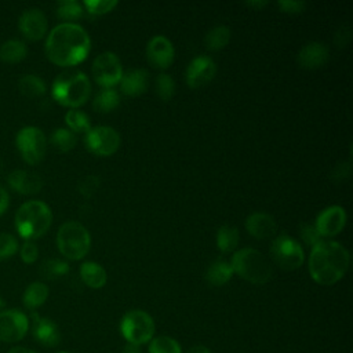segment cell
I'll return each instance as SVG.
<instances>
[{
    "instance_id": "24",
    "label": "cell",
    "mask_w": 353,
    "mask_h": 353,
    "mask_svg": "<svg viewBox=\"0 0 353 353\" xmlns=\"http://www.w3.org/2000/svg\"><path fill=\"white\" fill-rule=\"evenodd\" d=\"M28 55L26 44L19 39H10L0 46V59L4 63H18Z\"/></svg>"
},
{
    "instance_id": "15",
    "label": "cell",
    "mask_w": 353,
    "mask_h": 353,
    "mask_svg": "<svg viewBox=\"0 0 353 353\" xmlns=\"http://www.w3.org/2000/svg\"><path fill=\"white\" fill-rule=\"evenodd\" d=\"M146 58L153 68L167 69L175 58L172 43L164 36H154L146 46Z\"/></svg>"
},
{
    "instance_id": "2",
    "label": "cell",
    "mask_w": 353,
    "mask_h": 353,
    "mask_svg": "<svg viewBox=\"0 0 353 353\" xmlns=\"http://www.w3.org/2000/svg\"><path fill=\"white\" fill-rule=\"evenodd\" d=\"M349 262V252L342 244L338 241L323 240L312 247L309 255V273L317 284L332 285L345 276Z\"/></svg>"
},
{
    "instance_id": "49",
    "label": "cell",
    "mask_w": 353,
    "mask_h": 353,
    "mask_svg": "<svg viewBox=\"0 0 353 353\" xmlns=\"http://www.w3.org/2000/svg\"><path fill=\"white\" fill-rule=\"evenodd\" d=\"M3 306V299H1V295H0V307Z\"/></svg>"
},
{
    "instance_id": "16",
    "label": "cell",
    "mask_w": 353,
    "mask_h": 353,
    "mask_svg": "<svg viewBox=\"0 0 353 353\" xmlns=\"http://www.w3.org/2000/svg\"><path fill=\"white\" fill-rule=\"evenodd\" d=\"M216 74L215 62L205 55L192 59L186 69V83L190 88H200L208 84Z\"/></svg>"
},
{
    "instance_id": "4",
    "label": "cell",
    "mask_w": 353,
    "mask_h": 353,
    "mask_svg": "<svg viewBox=\"0 0 353 353\" xmlns=\"http://www.w3.org/2000/svg\"><path fill=\"white\" fill-rule=\"evenodd\" d=\"M51 222V208L40 200H29L23 203L15 214V229L25 241H32L46 234Z\"/></svg>"
},
{
    "instance_id": "36",
    "label": "cell",
    "mask_w": 353,
    "mask_h": 353,
    "mask_svg": "<svg viewBox=\"0 0 353 353\" xmlns=\"http://www.w3.org/2000/svg\"><path fill=\"white\" fill-rule=\"evenodd\" d=\"M18 250L19 244L15 236L11 233H0V261L11 258Z\"/></svg>"
},
{
    "instance_id": "38",
    "label": "cell",
    "mask_w": 353,
    "mask_h": 353,
    "mask_svg": "<svg viewBox=\"0 0 353 353\" xmlns=\"http://www.w3.org/2000/svg\"><path fill=\"white\" fill-rule=\"evenodd\" d=\"M99 185L101 181L97 175H87L80 179V182L77 183V189L84 197H91L98 190Z\"/></svg>"
},
{
    "instance_id": "5",
    "label": "cell",
    "mask_w": 353,
    "mask_h": 353,
    "mask_svg": "<svg viewBox=\"0 0 353 353\" xmlns=\"http://www.w3.org/2000/svg\"><path fill=\"white\" fill-rule=\"evenodd\" d=\"M230 266L233 273L252 284H265L272 279L273 269L268 258L255 248H243L233 254Z\"/></svg>"
},
{
    "instance_id": "17",
    "label": "cell",
    "mask_w": 353,
    "mask_h": 353,
    "mask_svg": "<svg viewBox=\"0 0 353 353\" xmlns=\"http://www.w3.org/2000/svg\"><path fill=\"white\" fill-rule=\"evenodd\" d=\"M30 320H32V334L36 342L47 347L59 345L61 331L51 319L41 317L33 312L30 316Z\"/></svg>"
},
{
    "instance_id": "12",
    "label": "cell",
    "mask_w": 353,
    "mask_h": 353,
    "mask_svg": "<svg viewBox=\"0 0 353 353\" xmlns=\"http://www.w3.org/2000/svg\"><path fill=\"white\" fill-rule=\"evenodd\" d=\"M30 327L29 317L18 309L0 312V342L15 343L23 339Z\"/></svg>"
},
{
    "instance_id": "22",
    "label": "cell",
    "mask_w": 353,
    "mask_h": 353,
    "mask_svg": "<svg viewBox=\"0 0 353 353\" xmlns=\"http://www.w3.org/2000/svg\"><path fill=\"white\" fill-rule=\"evenodd\" d=\"M80 277L85 285L98 290L102 288L108 281L106 270L97 262H84L80 266Z\"/></svg>"
},
{
    "instance_id": "43",
    "label": "cell",
    "mask_w": 353,
    "mask_h": 353,
    "mask_svg": "<svg viewBox=\"0 0 353 353\" xmlns=\"http://www.w3.org/2000/svg\"><path fill=\"white\" fill-rule=\"evenodd\" d=\"M188 353H211V352H210L208 347H205V346H203V345H194V346H192V347L188 350Z\"/></svg>"
},
{
    "instance_id": "45",
    "label": "cell",
    "mask_w": 353,
    "mask_h": 353,
    "mask_svg": "<svg viewBox=\"0 0 353 353\" xmlns=\"http://www.w3.org/2000/svg\"><path fill=\"white\" fill-rule=\"evenodd\" d=\"M121 353H142V352H141L139 346H135V345H130V343H128V345L123 349Z\"/></svg>"
},
{
    "instance_id": "40",
    "label": "cell",
    "mask_w": 353,
    "mask_h": 353,
    "mask_svg": "<svg viewBox=\"0 0 353 353\" xmlns=\"http://www.w3.org/2000/svg\"><path fill=\"white\" fill-rule=\"evenodd\" d=\"M19 255L25 263H34L39 258V248L33 241H25L19 248Z\"/></svg>"
},
{
    "instance_id": "19",
    "label": "cell",
    "mask_w": 353,
    "mask_h": 353,
    "mask_svg": "<svg viewBox=\"0 0 353 353\" xmlns=\"http://www.w3.org/2000/svg\"><path fill=\"white\" fill-rule=\"evenodd\" d=\"M328 58H330L328 48L323 43L313 41V43H307L301 48V51L298 52L296 61L301 68L313 70L325 65Z\"/></svg>"
},
{
    "instance_id": "25",
    "label": "cell",
    "mask_w": 353,
    "mask_h": 353,
    "mask_svg": "<svg viewBox=\"0 0 353 353\" xmlns=\"http://www.w3.org/2000/svg\"><path fill=\"white\" fill-rule=\"evenodd\" d=\"M232 274H233V269L230 263H228L226 261L218 259L208 266L205 272V279L211 285L221 287L232 279Z\"/></svg>"
},
{
    "instance_id": "8",
    "label": "cell",
    "mask_w": 353,
    "mask_h": 353,
    "mask_svg": "<svg viewBox=\"0 0 353 353\" xmlns=\"http://www.w3.org/2000/svg\"><path fill=\"white\" fill-rule=\"evenodd\" d=\"M15 146L25 163L34 165L40 163L47 152V138L44 132L33 125L23 127L15 137Z\"/></svg>"
},
{
    "instance_id": "30",
    "label": "cell",
    "mask_w": 353,
    "mask_h": 353,
    "mask_svg": "<svg viewBox=\"0 0 353 353\" xmlns=\"http://www.w3.org/2000/svg\"><path fill=\"white\" fill-rule=\"evenodd\" d=\"M50 142L58 152L65 153L72 150L76 146L77 138H76V134L72 132L69 128H57L51 134Z\"/></svg>"
},
{
    "instance_id": "13",
    "label": "cell",
    "mask_w": 353,
    "mask_h": 353,
    "mask_svg": "<svg viewBox=\"0 0 353 353\" xmlns=\"http://www.w3.org/2000/svg\"><path fill=\"white\" fill-rule=\"evenodd\" d=\"M346 212L341 205H330L317 215L314 228L323 239L332 237L342 232L346 225Z\"/></svg>"
},
{
    "instance_id": "11",
    "label": "cell",
    "mask_w": 353,
    "mask_h": 353,
    "mask_svg": "<svg viewBox=\"0 0 353 353\" xmlns=\"http://www.w3.org/2000/svg\"><path fill=\"white\" fill-rule=\"evenodd\" d=\"M92 76L97 84L105 88H112L119 84L123 76V68L119 57L110 51L99 54L92 62Z\"/></svg>"
},
{
    "instance_id": "34",
    "label": "cell",
    "mask_w": 353,
    "mask_h": 353,
    "mask_svg": "<svg viewBox=\"0 0 353 353\" xmlns=\"http://www.w3.org/2000/svg\"><path fill=\"white\" fill-rule=\"evenodd\" d=\"M149 353H182L179 342L167 335L152 338L149 345Z\"/></svg>"
},
{
    "instance_id": "31",
    "label": "cell",
    "mask_w": 353,
    "mask_h": 353,
    "mask_svg": "<svg viewBox=\"0 0 353 353\" xmlns=\"http://www.w3.org/2000/svg\"><path fill=\"white\" fill-rule=\"evenodd\" d=\"M57 15L65 23H73L83 17V6L74 0L59 1L57 6Z\"/></svg>"
},
{
    "instance_id": "48",
    "label": "cell",
    "mask_w": 353,
    "mask_h": 353,
    "mask_svg": "<svg viewBox=\"0 0 353 353\" xmlns=\"http://www.w3.org/2000/svg\"><path fill=\"white\" fill-rule=\"evenodd\" d=\"M57 353H70V352H66V350H61V352H57Z\"/></svg>"
},
{
    "instance_id": "9",
    "label": "cell",
    "mask_w": 353,
    "mask_h": 353,
    "mask_svg": "<svg viewBox=\"0 0 353 353\" xmlns=\"http://www.w3.org/2000/svg\"><path fill=\"white\" fill-rule=\"evenodd\" d=\"M270 255L273 262L283 270H295L301 268L305 261L301 244L287 234H280L273 240Z\"/></svg>"
},
{
    "instance_id": "26",
    "label": "cell",
    "mask_w": 353,
    "mask_h": 353,
    "mask_svg": "<svg viewBox=\"0 0 353 353\" xmlns=\"http://www.w3.org/2000/svg\"><path fill=\"white\" fill-rule=\"evenodd\" d=\"M18 90L28 98H39L46 94V83L37 74H23L18 80Z\"/></svg>"
},
{
    "instance_id": "1",
    "label": "cell",
    "mask_w": 353,
    "mask_h": 353,
    "mask_svg": "<svg viewBox=\"0 0 353 353\" xmlns=\"http://www.w3.org/2000/svg\"><path fill=\"white\" fill-rule=\"evenodd\" d=\"M46 55L58 66H74L85 59L91 48L88 33L77 23H59L46 39Z\"/></svg>"
},
{
    "instance_id": "39",
    "label": "cell",
    "mask_w": 353,
    "mask_h": 353,
    "mask_svg": "<svg viewBox=\"0 0 353 353\" xmlns=\"http://www.w3.org/2000/svg\"><path fill=\"white\" fill-rule=\"evenodd\" d=\"M301 237L302 240L307 244V245H317L319 243L323 241V237L320 236V233L317 232V229L314 228V225H309V223H302L301 228Z\"/></svg>"
},
{
    "instance_id": "3",
    "label": "cell",
    "mask_w": 353,
    "mask_h": 353,
    "mask_svg": "<svg viewBox=\"0 0 353 353\" xmlns=\"http://www.w3.org/2000/svg\"><path fill=\"white\" fill-rule=\"evenodd\" d=\"M91 94L88 77L79 70L59 73L51 85L52 98L62 106L76 109L85 103Z\"/></svg>"
},
{
    "instance_id": "47",
    "label": "cell",
    "mask_w": 353,
    "mask_h": 353,
    "mask_svg": "<svg viewBox=\"0 0 353 353\" xmlns=\"http://www.w3.org/2000/svg\"><path fill=\"white\" fill-rule=\"evenodd\" d=\"M1 170H3V163H1V160H0V174H1Z\"/></svg>"
},
{
    "instance_id": "27",
    "label": "cell",
    "mask_w": 353,
    "mask_h": 353,
    "mask_svg": "<svg viewBox=\"0 0 353 353\" xmlns=\"http://www.w3.org/2000/svg\"><path fill=\"white\" fill-rule=\"evenodd\" d=\"M119 105H120V97H119V92L113 88L101 90L92 101L94 110L99 113H109L114 110Z\"/></svg>"
},
{
    "instance_id": "37",
    "label": "cell",
    "mask_w": 353,
    "mask_h": 353,
    "mask_svg": "<svg viewBox=\"0 0 353 353\" xmlns=\"http://www.w3.org/2000/svg\"><path fill=\"white\" fill-rule=\"evenodd\" d=\"M119 3L116 0H84L83 6L91 15H103L117 6Z\"/></svg>"
},
{
    "instance_id": "14",
    "label": "cell",
    "mask_w": 353,
    "mask_h": 353,
    "mask_svg": "<svg viewBox=\"0 0 353 353\" xmlns=\"http://www.w3.org/2000/svg\"><path fill=\"white\" fill-rule=\"evenodd\" d=\"M18 28L25 39L30 41H37L46 36L48 22L41 10L28 8L21 14L18 19Z\"/></svg>"
},
{
    "instance_id": "46",
    "label": "cell",
    "mask_w": 353,
    "mask_h": 353,
    "mask_svg": "<svg viewBox=\"0 0 353 353\" xmlns=\"http://www.w3.org/2000/svg\"><path fill=\"white\" fill-rule=\"evenodd\" d=\"M247 6L252 7V8H261V7H265L268 6V1H247Z\"/></svg>"
},
{
    "instance_id": "21",
    "label": "cell",
    "mask_w": 353,
    "mask_h": 353,
    "mask_svg": "<svg viewBox=\"0 0 353 353\" xmlns=\"http://www.w3.org/2000/svg\"><path fill=\"white\" fill-rule=\"evenodd\" d=\"M149 74L145 69H134L123 73L120 80L121 92L127 97H138L148 90Z\"/></svg>"
},
{
    "instance_id": "32",
    "label": "cell",
    "mask_w": 353,
    "mask_h": 353,
    "mask_svg": "<svg viewBox=\"0 0 353 353\" xmlns=\"http://www.w3.org/2000/svg\"><path fill=\"white\" fill-rule=\"evenodd\" d=\"M40 274L47 279V280H55L59 279L62 276H65L69 272V265L68 262L62 261V259H47L40 265L39 269Z\"/></svg>"
},
{
    "instance_id": "20",
    "label": "cell",
    "mask_w": 353,
    "mask_h": 353,
    "mask_svg": "<svg viewBox=\"0 0 353 353\" xmlns=\"http://www.w3.org/2000/svg\"><path fill=\"white\" fill-rule=\"evenodd\" d=\"M245 229L256 239H269L274 236L277 223L274 218L266 212H252L245 219Z\"/></svg>"
},
{
    "instance_id": "18",
    "label": "cell",
    "mask_w": 353,
    "mask_h": 353,
    "mask_svg": "<svg viewBox=\"0 0 353 353\" xmlns=\"http://www.w3.org/2000/svg\"><path fill=\"white\" fill-rule=\"evenodd\" d=\"M8 186L21 193V194H36L43 188V179L40 175L26 171V170H14L7 176Z\"/></svg>"
},
{
    "instance_id": "29",
    "label": "cell",
    "mask_w": 353,
    "mask_h": 353,
    "mask_svg": "<svg viewBox=\"0 0 353 353\" xmlns=\"http://www.w3.org/2000/svg\"><path fill=\"white\" fill-rule=\"evenodd\" d=\"M240 240L239 229L234 226H221L216 233V247L222 252H232L237 247Z\"/></svg>"
},
{
    "instance_id": "41",
    "label": "cell",
    "mask_w": 353,
    "mask_h": 353,
    "mask_svg": "<svg viewBox=\"0 0 353 353\" xmlns=\"http://www.w3.org/2000/svg\"><path fill=\"white\" fill-rule=\"evenodd\" d=\"M277 6L280 7L281 11L288 12V14H298L302 12L306 8V3L305 1H295V0H281L277 3Z\"/></svg>"
},
{
    "instance_id": "35",
    "label": "cell",
    "mask_w": 353,
    "mask_h": 353,
    "mask_svg": "<svg viewBox=\"0 0 353 353\" xmlns=\"http://www.w3.org/2000/svg\"><path fill=\"white\" fill-rule=\"evenodd\" d=\"M156 92L163 101H170L175 94V81L170 74L161 73L156 79Z\"/></svg>"
},
{
    "instance_id": "28",
    "label": "cell",
    "mask_w": 353,
    "mask_h": 353,
    "mask_svg": "<svg viewBox=\"0 0 353 353\" xmlns=\"http://www.w3.org/2000/svg\"><path fill=\"white\" fill-rule=\"evenodd\" d=\"M230 37H232L230 29L228 26H225V25H219V26L212 28L205 34L204 43H205L207 50H210V51H219V50H222V48H225L228 46Z\"/></svg>"
},
{
    "instance_id": "10",
    "label": "cell",
    "mask_w": 353,
    "mask_h": 353,
    "mask_svg": "<svg viewBox=\"0 0 353 353\" xmlns=\"http://www.w3.org/2000/svg\"><path fill=\"white\" fill-rule=\"evenodd\" d=\"M120 142L121 139L119 132L114 128L106 125L91 127L84 135V145L87 150L102 157L116 153Z\"/></svg>"
},
{
    "instance_id": "6",
    "label": "cell",
    "mask_w": 353,
    "mask_h": 353,
    "mask_svg": "<svg viewBox=\"0 0 353 353\" xmlns=\"http://www.w3.org/2000/svg\"><path fill=\"white\" fill-rule=\"evenodd\" d=\"M57 247L65 258L79 261L88 254L91 247V236L80 222L68 221L58 229Z\"/></svg>"
},
{
    "instance_id": "42",
    "label": "cell",
    "mask_w": 353,
    "mask_h": 353,
    "mask_svg": "<svg viewBox=\"0 0 353 353\" xmlns=\"http://www.w3.org/2000/svg\"><path fill=\"white\" fill-rule=\"evenodd\" d=\"M10 205V196L8 192L0 185V216L7 211Z\"/></svg>"
},
{
    "instance_id": "23",
    "label": "cell",
    "mask_w": 353,
    "mask_h": 353,
    "mask_svg": "<svg viewBox=\"0 0 353 353\" xmlns=\"http://www.w3.org/2000/svg\"><path fill=\"white\" fill-rule=\"evenodd\" d=\"M48 294H50V290H48L47 284H44L41 281L30 283L22 295L23 306L29 310H36L47 301Z\"/></svg>"
},
{
    "instance_id": "33",
    "label": "cell",
    "mask_w": 353,
    "mask_h": 353,
    "mask_svg": "<svg viewBox=\"0 0 353 353\" xmlns=\"http://www.w3.org/2000/svg\"><path fill=\"white\" fill-rule=\"evenodd\" d=\"M65 121L72 132H87L91 128L88 116L77 109H70L65 114Z\"/></svg>"
},
{
    "instance_id": "7",
    "label": "cell",
    "mask_w": 353,
    "mask_h": 353,
    "mask_svg": "<svg viewBox=\"0 0 353 353\" xmlns=\"http://www.w3.org/2000/svg\"><path fill=\"white\" fill-rule=\"evenodd\" d=\"M154 330L156 328L152 316L139 309L127 312L120 323L121 335L130 345L135 346H141L152 341Z\"/></svg>"
},
{
    "instance_id": "44",
    "label": "cell",
    "mask_w": 353,
    "mask_h": 353,
    "mask_svg": "<svg viewBox=\"0 0 353 353\" xmlns=\"http://www.w3.org/2000/svg\"><path fill=\"white\" fill-rule=\"evenodd\" d=\"M7 353H37V352H34L32 349H28V347H23V346H14Z\"/></svg>"
}]
</instances>
